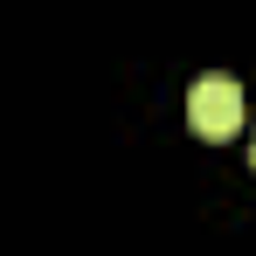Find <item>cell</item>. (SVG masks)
Listing matches in <instances>:
<instances>
[{"label":"cell","instance_id":"1","mask_svg":"<svg viewBox=\"0 0 256 256\" xmlns=\"http://www.w3.org/2000/svg\"><path fill=\"white\" fill-rule=\"evenodd\" d=\"M187 125L201 132V138H228V132L242 125V84L236 76H201V84L187 90Z\"/></svg>","mask_w":256,"mask_h":256}]
</instances>
